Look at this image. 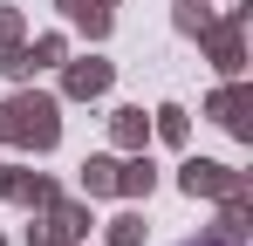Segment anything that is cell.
<instances>
[{"mask_svg": "<svg viewBox=\"0 0 253 246\" xmlns=\"http://www.w3.org/2000/svg\"><path fill=\"white\" fill-rule=\"evenodd\" d=\"M199 246H240V233L226 226V233H206V240H199Z\"/></svg>", "mask_w": 253, "mask_h": 246, "instance_id": "1", "label": "cell"}]
</instances>
